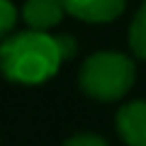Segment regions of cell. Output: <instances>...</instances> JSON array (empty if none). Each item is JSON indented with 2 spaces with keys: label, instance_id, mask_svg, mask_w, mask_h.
I'll list each match as a JSON object with an SVG mask.
<instances>
[{
  "label": "cell",
  "instance_id": "5",
  "mask_svg": "<svg viewBox=\"0 0 146 146\" xmlns=\"http://www.w3.org/2000/svg\"><path fill=\"white\" fill-rule=\"evenodd\" d=\"M20 12H22V22L29 29H42V32H51L68 15L63 0H25Z\"/></svg>",
  "mask_w": 146,
  "mask_h": 146
},
{
  "label": "cell",
  "instance_id": "3",
  "mask_svg": "<svg viewBox=\"0 0 146 146\" xmlns=\"http://www.w3.org/2000/svg\"><path fill=\"white\" fill-rule=\"evenodd\" d=\"M115 127L127 146H146V100H131L117 110Z\"/></svg>",
  "mask_w": 146,
  "mask_h": 146
},
{
  "label": "cell",
  "instance_id": "1",
  "mask_svg": "<svg viewBox=\"0 0 146 146\" xmlns=\"http://www.w3.org/2000/svg\"><path fill=\"white\" fill-rule=\"evenodd\" d=\"M78 44L71 34H51L42 29L12 32L0 39V73L17 85H44L71 61Z\"/></svg>",
  "mask_w": 146,
  "mask_h": 146
},
{
  "label": "cell",
  "instance_id": "2",
  "mask_svg": "<svg viewBox=\"0 0 146 146\" xmlns=\"http://www.w3.org/2000/svg\"><path fill=\"white\" fill-rule=\"evenodd\" d=\"M136 80V66L131 56L122 51H95L80 63L78 88L95 102H117L122 100Z\"/></svg>",
  "mask_w": 146,
  "mask_h": 146
},
{
  "label": "cell",
  "instance_id": "8",
  "mask_svg": "<svg viewBox=\"0 0 146 146\" xmlns=\"http://www.w3.org/2000/svg\"><path fill=\"white\" fill-rule=\"evenodd\" d=\"M61 146H110V144L105 136L95 134V131H78V134L68 136Z\"/></svg>",
  "mask_w": 146,
  "mask_h": 146
},
{
  "label": "cell",
  "instance_id": "4",
  "mask_svg": "<svg viewBox=\"0 0 146 146\" xmlns=\"http://www.w3.org/2000/svg\"><path fill=\"white\" fill-rule=\"evenodd\" d=\"M66 12L71 17L88 25H105L124 12L127 0H63Z\"/></svg>",
  "mask_w": 146,
  "mask_h": 146
},
{
  "label": "cell",
  "instance_id": "6",
  "mask_svg": "<svg viewBox=\"0 0 146 146\" xmlns=\"http://www.w3.org/2000/svg\"><path fill=\"white\" fill-rule=\"evenodd\" d=\"M129 49L136 58L146 61V0L141 3V7L136 10V15L131 17L129 25Z\"/></svg>",
  "mask_w": 146,
  "mask_h": 146
},
{
  "label": "cell",
  "instance_id": "7",
  "mask_svg": "<svg viewBox=\"0 0 146 146\" xmlns=\"http://www.w3.org/2000/svg\"><path fill=\"white\" fill-rule=\"evenodd\" d=\"M20 17L22 12L12 5V0H0V39H5L15 32Z\"/></svg>",
  "mask_w": 146,
  "mask_h": 146
}]
</instances>
